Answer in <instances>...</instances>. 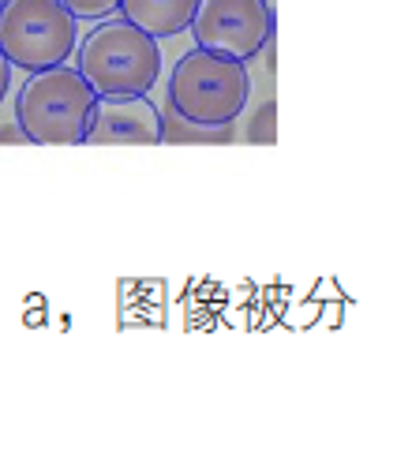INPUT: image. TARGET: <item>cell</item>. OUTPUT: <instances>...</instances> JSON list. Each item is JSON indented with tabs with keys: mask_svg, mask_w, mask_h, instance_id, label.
Instances as JSON below:
<instances>
[{
	"mask_svg": "<svg viewBox=\"0 0 397 464\" xmlns=\"http://www.w3.org/2000/svg\"><path fill=\"white\" fill-rule=\"evenodd\" d=\"M274 112H277V105L266 102L263 112L255 116V124H251V139H255V142H274Z\"/></svg>",
	"mask_w": 397,
	"mask_h": 464,
	"instance_id": "obj_9",
	"label": "cell"
},
{
	"mask_svg": "<svg viewBox=\"0 0 397 464\" xmlns=\"http://www.w3.org/2000/svg\"><path fill=\"white\" fill-rule=\"evenodd\" d=\"M165 139V121L147 94H98L82 142L87 147H158Z\"/></svg>",
	"mask_w": 397,
	"mask_h": 464,
	"instance_id": "obj_6",
	"label": "cell"
},
{
	"mask_svg": "<svg viewBox=\"0 0 397 464\" xmlns=\"http://www.w3.org/2000/svg\"><path fill=\"white\" fill-rule=\"evenodd\" d=\"M75 19H105L121 12V0H61Z\"/></svg>",
	"mask_w": 397,
	"mask_h": 464,
	"instance_id": "obj_8",
	"label": "cell"
},
{
	"mask_svg": "<svg viewBox=\"0 0 397 464\" xmlns=\"http://www.w3.org/2000/svg\"><path fill=\"white\" fill-rule=\"evenodd\" d=\"M0 142H26V135L19 131V124H12V128H0Z\"/></svg>",
	"mask_w": 397,
	"mask_h": 464,
	"instance_id": "obj_11",
	"label": "cell"
},
{
	"mask_svg": "<svg viewBox=\"0 0 397 464\" xmlns=\"http://www.w3.org/2000/svg\"><path fill=\"white\" fill-rule=\"evenodd\" d=\"M251 98V75L240 61L207 49L184 53L169 75V105L191 128H233Z\"/></svg>",
	"mask_w": 397,
	"mask_h": 464,
	"instance_id": "obj_2",
	"label": "cell"
},
{
	"mask_svg": "<svg viewBox=\"0 0 397 464\" xmlns=\"http://www.w3.org/2000/svg\"><path fill=\"white\" fill-rule=\"evenodd\" d=\"M195 8L198 0H121V15L158 42L184 34Z\"/></svg>",
	"mask_w": 397,
	"mask_h": 464,
	"instance_id": "obj_7",
	"label": "cell"
},
{
	"mask_svg": "<svg viewBox=\"0 0 397 464\" xmlns=\"http://www.w3.org/2000/svg\"><path fill=\"white\" fill-rule=\"evenodd\" d=\"M79 19L61 0H5L0 8V53L12 68L45 72L75 56Z\"/></svg>",
	"mask_w": 397,
	"mask_h": 464,
	"instance_id": "obj_4",
	"label": "cell"
},
{
	"mask_svg": "<svg viewBox=\"0 0 397 464\" xmlns=\"http://www.w3.org/2000/svg\"><path fill=\"white\" fill-rule=\"evenodd\" d=\"M79 72L98 94H150L161 75L158 38L124 15H105L79 45Z\"/></svg>",
	"mask_w": 397,
	"mask_h": 464,
	"instance_id": "obj_3",
	"label": "cell"
},
{
	"mask_svg": "<svg viewBox=\"0 0 397 464\" xmlns=\"http://www.w3.org/2000/svg\"><path fill=\"white\" fill-rule=\"evenodd\" d=\"M188 31L198 49L247 64L274 38V8L270 0H198Z\"/></svg>",
	"mask_w": 397,
	"mask_h": 464,
	"instance_id": "obj_5",
	"label": "cell"
},
{
	"mask_svg": "<svg viewBox=\"0 0 397 464\" xmlns=\"http://www.w3.org/2000/svg\"><path fill=\"white\" fill-rule=\"evenodd\" d=\"M8 86H12V64L5 61V53H0V102H5Z\"/></svg>",
	"mask_w": 397,
	"mask_h": 464,
	"instance_id": "obj_10",
	"label": "cell"
},
{
	"mask_svg": "<svg viewBox=\"0 0 397 464\" xmlns=\"http://www.w3.org/2000/svg\"><path fill=\"white\" fill-rule=\"evenodd\" d=\"M98 91L79 68L56 64L31 72L15 98V124L34 147H82Z\"/></svg>",
	"mask_w": 397,
	"mask_h": 464,
	"instance_id": "obj_1",
	"label": "cell"
},
{
	"mask_svg": "<svg viewBox=\"0 0 397 464\" xmlns=\"http://www.w3.org/2000/svg\"><path fill=\"white\" fill-rule=\"evenodd\" d=\"M0 8H5V0H0Z\"/></svg>",
	"mask_w": 397,
	"mask_h": 464,
	"instance_id": "obj_12",
	"label": "cell"
}]
</instances>
